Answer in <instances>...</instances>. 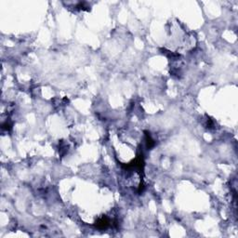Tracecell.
I'll use <instances>...</instances> for the list:
<instances>
[{
    "instance_id": "obj_1",
    "label": "cell",
    "mask_w": 238,
    "mask_h": 238,
    "mask_svg": "<svg viewBox=\"0 0 238 238\" xmlns=\"http://www.w3.org/2000/svg\"><path fill=\"white\" fill-rule=\"evenodd\" d=\"M110 225V222H109V219L107 218H101L98 220V222H96V227L98 229H100V230H104V229H106L108 226Z\"/></svg>"
},
{
    "instance_id": "obj_2",
    "label": "cell",
    "mask_w": 238,
    "mask_h": 238,
    "mask_svg": "<svg viewBox=\"0 0 238 238\" xmlns=\"http://www.w3.org/2000/svg\"><path fill=\"white\" fill-rule=\"evenodd\" d=\"M145 140H146V144H147V147L148 148H152L154 145V141L152 139L148 133H146V138H145Z\"/></svg>"
}]
</instances>
